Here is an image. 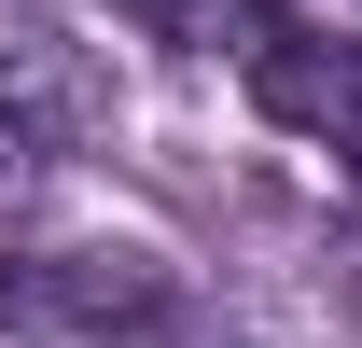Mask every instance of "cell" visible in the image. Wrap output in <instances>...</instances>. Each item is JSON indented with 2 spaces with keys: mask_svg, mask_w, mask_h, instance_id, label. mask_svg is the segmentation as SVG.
I'll list each match as a JSON object with an SVG mask.
<instances>
[{
  "mask_svg": "<svg viewBox=\"0 0 362 348\" xmlns=\"http://www.w3.org/2000/svg\"><path fill=\"white\" fill-rule=\"evenodd\" d=\"M237 84H251V112H265V126L307 139V153H362V42L265 14V28H251V56H237Z\"/></svg>",
  "mask_w": 362,
  "mask_h": 348,
  "instance_id": "2",
  "label": "cell"
},
{
  "mask_svg": "<svg viewBox=\"0 0 362 348\" xmlns=\"http://www.w3.org/2000/svg\"><path fill=\"white\" fill-rule=\"evenodd\" d=\"M28 181H42V153H28V139H0V209H14Z\"/></svg>",
  "mask_w": 362,
  "mask_h": 348,
  "instance_id": "5",
  "label": "cell"
},
{
  "mask_svg": "<svg viewBox=\"0 0 362 348\" xmlns=\"http://www.w3.org/2000/svg\"><path fill=\"white\" fill-rule=\"evenodd\" d=\"M126 28H153V42H223L237 28V56H251V28H265L279 0H112Z\"/></svg>",
  "mask_w": 362,
  "mask_h": 348,
  "instance_id": "4",
  "label": "cell"
},
{
  "mask_svg": "<svg viewBox=\"0 0 362 348\" xmlns=\"http://www.w3.org/2000/svg\"><path fill=\"white\" fill-rule=\"evenodd\" d=\"M168 265L126 251V237H84V251H0V335H139V320H168Z\"/></svg>",
  "mask_w": 362,
  "mask_h": 348,
  "instance_id": "1",
  "label": "cell"
},
{
  "mask_svg": "<svg viewBox=\"0 0 362 348\" xmlns=\"http://www.w3.org/2000/svg\"><path fill=\"white\" fill-rule=\"evenodd\" d=\"M98 126H112L98 56H84V42H56V28H28V14H0V139L56 153V139H98Z\"/></svg>",
  "mask_w": 362,
  "mask_h": 348,
  "instance_id": "3",
  "label": "cell"
}]
</instances>
